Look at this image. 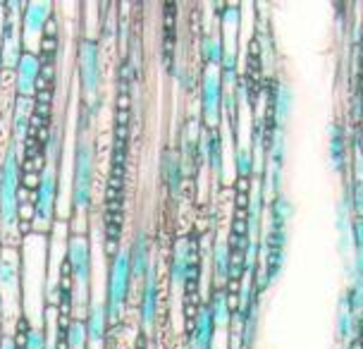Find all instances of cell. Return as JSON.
I'll use <instances>...</instances> for the list:
<instances>
[{
    "mask_svg": "<svg viewBox=\"0 0 363 349\" xmlns=\"http://www.w3.org/2000/svg\"><path fill=\"white\" fill-rule=\"evenodd\" d=\"M48 340H45V328L43 326H31L27 333V349H45Z\"/></svg>",
    "mask_w": 363,
    "mask_h": 349,
    "instance_id": "obj_15",
    "label": "cell"
},
{
    "mask_svg": "<svg viewBox=\"0 0 363 349\" xmlns=\"http://www.w3.org/2000/svg\"><path fill=\"white\" fill-rule=\"evenodd\" d=\"M129 251V266H132V282H141L151 268V247H148V235L144 228H139L134 232L132 247Z\"/></svg>",
    "mask_w": 363,
    "mask_h": 349,
    "instance_id": "obj_9",
    "label": "cell"
},
{
    "mask_svg": "<svg viewBox=\"0 0 363 349\" xmlns=\"http://www.w3.org/2000/svg\"><path fill=\"white\" fill-rule=\"evenodd\" d=\"M359 99H361V141H363V36H361V70H359Z\"/></svg>",
    "mask_w": 363,
    "mask_h": 349,
    "instance_id": "obj_25",
    "label": "cell"
},
{
    "mask_svg": "<svg viewBox=\"0 0 363 349\" xmlns=\"http://www.w3.org/2000/svg\"><path fill=\"white\" fill-rule=\"evenodd\" d=\"M86 326L84 318H72L67 326V349H86Z\"/></svg>",
    "mask_w": 363,
    "mask_h": 349,
    "instance_id": "obj_13",
    "label": "cell"
},
{
    "mask_svg": "<svg viewBox=\"0 0 363 349\" xmlns=\"http://www.w3.org/2000/svg\"><path fill=\"white\" fill-rule=\"evenodd\" d=\"M127 199V189H106L103 192V201H122Z\"/></svg>",
    "mask_w": 363,
    "mask_h": 349,
    "instance_id": "obj_28",
    "label": "cell"
},
{
    "mask_svg": "<svg viewBox=\"0 0 363 349\" xmlns=\"http://www.w3.org/2000/svg\"><path fill=\"white\" fill-rule=\"evenodd\" d=\"M77 60H79V82L89 101L101 87V43L91 36H82L77 46Z\"/></svg>",
    "mask_w": 363,
    "mask_h": 349,
    "instance_id": "obj_4",
    "label": "cell"
},
{
    "mask_svg": "<svg viewBox=\"0 0 363 349\" xmlns=\"http://www.w3.org/2000/svg\"><path fill=\"white\" fill-rule=\"evenodd\" d=\"M55 201H57V172L55 167L48 165L41 172V182H38V189L34 192V209H36L34 230L43 232L45 228L53 225Z\"/></svg>",
    "mask_w": 363,
    "mask_h": 349,
    "instance_id": "obj_5",
    "label": "cell"
},
{
    "mask_svg": "<svg viewBox=\"0 0 363 349\" xmlns=\"http://www.w3.org/2000/svg\"><path fill=\"white\" fill-rule=\"evenodd\" d=\"M115 127H132V111H115Z\"/></svg>",
    "mask_w": 363,
    "mask_h": 349,
    "instance_id": "obj_29",
    "label": "cell"
},
{
    "mask_svg": "<svg viewBox=\"0 0 363 349\" xmlns=\"http://www.w3.org/2000/svg\"><path fill=\"white\" fill-rule=\"evenodd\" d=\"M89 349H101V347H89Z\"/></svg>",
    "mask_w": 363,
    "mask_h": 349,
    "instance_id": "obj_43",
    "label": "cell"
},
{
    "mask_svg": "<svg viewBox=\"0 0 363 349\" xmlns=\"http://www.w3.org/2000/svg\"><path fill=\"white\" fill-rule=\"evenodd\" d=\"M43 79H48L53 87H57V65H41V72Z\"/></svg>",
    "mask_w": 363,
    "mask_h": 349,
    "instance_id": "obj_26",
    "label": "cell"
},
{
    "mask_svg": "<svg viewBox=\"0 0 363 349\" xmlns=\"http://www.w3.org/2000/svg\"><path fill=\"white\" fill-rule=\"evenodd\" d=\"M0 79H3V53H0Z\"/></svg>",
    "mask_w": 363,
    "mask_h": 349,
    "instance_id": "obj_42",
    "label": "cell"
},
{
    "mask_svg": "<svg viewBox=\"0 0 363 349\" xmlns=\"http://www.w3.org/2000/svg\"><path fill=\"white\" fill-rule=\"evenodd\" d=\"M115 92H118V96H132V84L115 79Z\"/></svg>",
    "mask_w": 363,
    "mask_h": 349,
    "instance_id": "obj_37",
    "label": "cell"
},
{
    "mask_svg": "<svg viewBox=\"0 0 363 349\" xmlns=\"http://www.w3.org/2000/svg\"><path fill=\"white\" fill-rule=\"evenodd\" d=\"M29 331H31V321H29V316L22 311L17 316V321H15V333L17 335H27Z\"/></svg>",
    "mask_w": 363,
    "mask_h": 349,
    "instance_id": "obj_23",
    "label": "cell"
},
{
    "mask_svg": "<svg viewBox=\"0 0 363 349\" xmlns=\"http://www.w3.org/2000/svg\"><path fill=\"white\" fill-rule=\"evenodd\" d=\"M53 15V3H24V10L19 15V27H22V48H27L29 38L43 34L45 19Z\"/></svg>",
    "mask_w": 363,
    "mask_h": 349,
    "instance_id": "obj_7",
    "label": "cell"
},
{
    "mask_svg": "<svg viewBox=\"0 0 363 349\" xmlns=\"http://www.w3.org/2000/svg\"><path fill=\"white\" fill-rule=\"evenodd\" d=\"M163 177L167 187H170L172 196H177L179 187H182V163H177V158L170 156V153H165V158H163Z\"/></svg>",
    "mask_w": 363,
    "mask_h": 349,
    "instance_id": "obj_12",
    "label": "cell"
},
{
    "mask_svg": "<svg viewBox=\"0 0 363 349\" xmlns=\"http://www.w3.org/2000/svg\"><path fill=\"white\" fill-rule=\"evenodd\" d=\"M141 299H139V323L141 331L153 328L155 316H158V299H160V289H158V266L151 263L146 277L141 280Z\"/></svg>",
    "mask_w": 363,
    "mask_h": 349,
    "instance_id": "obj_6",
    "label": "cell"
},
{
    "mask_svg": "<svg viewBox=\"0 0 363 349\" xmlns=\"http://www.w3.org/2000/svg\"><path fill=\"white\" fill-rule=\"evenodd\" d=\"M127 141H118V139H115L113 141V151H127Z\"/></svg>",
    "mask_w": 363,
    "mask_h": 349,
    "instance_id": "obj_41",
    "label": "cell"
},
{
    "mask_svg": "<svg viewBox=\"0 0 363 349\" xmlns=\"http://www.w3.org/2000/svg\"><path fill=\"white\" fill-rule=\"evenodd\" d=\"M31 163H34V172H36V174H41V172L45 170V167H48V160H45L43 153H38V156H36L34 160H31Z\"/></svg>",
    "mask_w": 363,
    "mask_h": 349,
    "instance_id": "obj_38",
    "label": "cell"
},
{
    "mask_svg": "<svg viewBox=\"0 0 363 349\" xmlns=\"http://www.w3.org/2000/svg\"><path fill=\"white\" fill-rule=\"evenodd\" d=\"M118 79L122 82H129V84H134V70H132V62L127 60L125 55L120 57V62H118Z\"/></svg>",
    "mask_w": 363,
    "mask_h": 349,
    "instance_id": "obj_18",
    "label": "cell"
},
{
    "mask_svg": "<svg viewBox=\"0 0 363 349\" xmlns=\"http://www.w3.org/2000/svg\"><path fill=\"white\" fill-rule=\"evenodd\" d=\"M38 153H43V146L38 144L36 137H27L19 144V158H29V160H34Z\"/></svg>",
    "mask_w": 363,
    "mask_h": 349,
    "instance_id": "obj_16",
    "label": "cell"
},
{
    "mask_svg": "<svg viewBox=\"0 0 363 349\" xmlns=\"http://www.w3.org/2000/svg\"><path fill=\"white\" fill-rule=\"evenodd\" d=\"M103 254H106L108 261H113V258L120 254V242H113V239H103Z\"/></svg>",
    "mask_w": 363,
    "mask_h": 349,
    "instance_id": "obj_24",
    "label": "cell"
},
{
    "mask_svg": "<svg viewBox=\"0 0 363 349\" xmlns=\"http://www.w3.org/2000/svg\"><path fill=\"white\" fill-rule=\"evenodd\" d=\"M34 218H36L34 201H27V204H19V206H17V221H29V223H34Z\"/></svg>",
    "mask_w": 363,
    "mask_h": 349,
    "instance_id": "obj_20",
    "label": "cell"
},
{
    "mask_svg": "<svg viewBox=\"0 0 363 349\" xmlns=\"http://www.w3.org/2000/svg\"><path fill=\"white\" fill-rule=\"evenodd\" d=\"M41 72V62H38V55L34 50H22L15 70V96H27L31 99L34 96V79Z\"/></svg>",
    "mask_w": 363,
    "mask_h": 349,
    "instance_id": "obj_8",
    "label": "cell"
},
{
    "mask_svg": "<svg viewBox=\"0 0 363 349\" xmlns=\"http://www.w3.org/2000/svg\"><path fill=\"white\" fill-rule=\"evenodd\" d=\"M127 163H129V153L127 151H113V156H110V165L127 167Z\"/></svg>",
    "mask_w": 363,
    "mask_h": 349,
    "instance_id": "obj_31",
    "label": "cell"
},
{
    "mask_svg": "<svg viewBox=\"0 0 363 349\" xmlns=\"http://www.w3.org/2000/svg\"><path fill=\"white\" fill-rule=\"evenodd\" d=\"M17 189H19V146L12 137L0 158V235H10L17 225Z\"/></svg>",
    "mask_w": 363,
    "mask_h": 349,
    "instance_id": "obj_1",
    "label": "cell"
},
{
    "mask_svg": "<svg viewBox=\"0 0 363 349\" xmlns=\"http://www.w3.org/2000/svg\"><path fill=\"white\" fill-rule=\"evenodd\" d=\"M31 99H34V103H43V106H53V101H55V89H48V92L34 94Z\"/></svg>",
    "mask_w": 363,
    "mask_h": 349,
    "instance_id": "obj_30",
    "label": "cell"
},
{
    "mask_svg": "<svg viewBox=\"0 0 363 349\" xmlns=\"http://www.w3.org/2000/svg\"><path fill=\"white\" fill-rule=\"evenodd\" d=\"M129 137H132V127H113V139L129 144Z\"/></svg>",
    "mask_w": 363,
    "mask_h": 349,
    "instance_id": "obj_32",
    "label": "cell"
},
{
    "mask_svg": "<svg viewBox=\"0 0 363 349\" xmlns=\"http://www.w3.org/2000/svg\"><path fill=\"white\" fill-rule=\"evenodd\" d=\"M84 326H86V338L91 345H101L108 335V314H106V304L103 301H91L86 309V318H84Z\"/></svg>",
    "mask_w": 363,
    "mask_h": 349,
    "instance_id": "obj_10",
    "label": "cell"
},
{
    "mask_svg": "<svg viewBox=\"0 0 363 349\" xmlns=\"http://www.w3.org/2000/svg\"><path fill=\"white\" fill-rule=\"evenodd\" d=\"M48 89H55V87H53V84H50L48 79H43V77H41V74H38V77H36V79H34V94L48 92Z\"/></svg>",
    "mask_w": 363,
    "mask_h": 349,
    "instance_id": "obj_34",
    "label": "cell"
},
{
    "mask_svg": "<svg viewBox=\"0 0 363 349\" xmlns=\"http://www.w3.org/2000/svg\"><path fill=\"white\" fill-rule=\"evenodd\" d=\"M57 48H60V38L53 36L38 38V55H57Z\"/></svg>",
    "mask_w": 363,
    "mask_h": 349,
    "instance_id": "obj_17",
    "label": "cell"
},
{
    "mask_svg": "<svg viewBox=\"0 0 363 349\" xmlns=\"http://www.w3.org/2000/svg\"><path fill=\"white\" fill-rule=\"evenodd\" d=\"M106 189H125V179H118V177H106Z\"/></svg>",
    "mask_w": 363,
    "mask_h": 349,
    "instance_id": "obj_39",
    "label": "cell"
},
{
    "mask_svg": "<svg viewBox=\"0 0 363 349\" xmlns=\"http://www.w3.org/2000/svg\"><path fill=\"white\" fill-rule=\"evenodd\" d=\"M65 258L72 266V280H74V292H79V301L82 306H89V287H91V242L89 235L84 232H69L67 239V251H65Z\"/></svg>",
    "mask_w": 363,
    "mask_h": 349,
    "instance_id": "obj_3",
    "label": "cell"
},
{
    "mask_svg": "<svg viewBox=\"0 0 363 349\" xmlns=\"http://www.w3.org/2000/svg\"><path fill=\"white\" fill-rule=\"evenodd\" d=\"M201 94H203V108H206V113H213V108L218 106V99H220V84H218L216 77H206Z\"/></svg>",
    "mask_w": 363,
    "mask_h": 349,
    "instance_id": "obj_14",
    "label": "cell"
},
{
    "mask_svg": "<svg viewBox=\"0 0 363 349\" xmlns=\"http://www.w3.org/2000/svg\"><path fill=\"white\" fill-rule=\"evenodd\" d=\"M41 36H53V38L60 36V24H57V17H55V15H50L48 19H45L43 34H41Z\"/></svg>",
    "mask_w": 363,
    "mask_h": 349,
    "instance_id": "obj_21",
    "label": "cell"
},
{
    "mask_svg": "<svg viewBox=\"0 0 363 349\" xmlns=\"http://www.w3.org/2000/svg\"><path fill=\"white\" fill-rule=\"evenodd\" d=\"M103 225H118V228H125V213H103Z\"/></svg>",
    "mask_w": 363,
    "mask_h": 349,
    "instance_id": "obj_27",
    "label": "cell"
},
{
    "mask_svg": "<svg viewBox=\"0 0 363 349\" xmlns=\"http://www.w3.org/2000/svg\"><path fill=\"white\" fill-rule=\"evenodd\" d=\"M122 235H125V228H118V225H103V239H113V242H120Z\"/></svg>",
    "mask_w": 363,
    "mask_h": 349,
    "instance_id": "obj_22",
    "label": "cell"
},
{
    "mask_svg": "<svg viewBox=\"0 0 363 349\" xmlns=\"http://www.w3.org/2000/svg\"><path fill=\"white\" fill-rule=\"evenodd\" d=\"M194 331H196V333H194V342H196V347L199 349L208 347L211 335H213V314H211V309H201Z\"/></svg>",
    "mask_w": 363,
    "mask_h": 349,
    "instance_id": "obj_11",
    "label": "cell"
},
{
    "mask_svg": "<svg viewBox=\"0 0 363 349\" xmlns=\"http://www.w3.org/2000/svg\"><path fill=\"white\" fill-rule=\"evenodd\" d=\"M15 230H17V232H19V235H22V237H29L31 232H34V223H29V221H17Z\"/></svg>",
    "mask_w": 363,
    "mask_h": 349,
    "instance_id": "obj_36",
    "label": "cell"
},
{
    "mask_svg": "<svg viewBox=\"0 0 363 349\" xmlns=\"http://www.w3.org/2000/svg\"><path fill=\"white\" fill-rule=\"evenodd\" d=\"M96 174V148L84 137H77L74 144V172H72V209L74 213H86L91 209Z\"/></svg>",
    "mask_w": 363,
    "mask_h": 349,
    "instance_id": "obj_2",
    "label": "cell"
},
{
    "mask_svg": "<svg viewBox=\"0 0 363 349\" xmlns=\"http://www.w3.org/2000/svg\"><path fill=\"white\" fill-rule=\"evenodd\" d=\"M115 111H132V96H115Z\"/></svg>",
    "mask_w": 363,
    "mask_h": 349,
    "instance_id": "obj_33",
    "label": "cell"
},
{
    "mask_svg": "<svg viewBox=\"0 0 363 349\" xmlns=\"http://www.w3.org/2000/svg\"><path fill=\"white\" fill-rule=\"evenodd\" d=\"M38 182H41V174H36V172L19 174V187H24V189L31 192V194L38 189Z\"/></svg>",
    "mask_w": 363,
    "mask_h": 349,
    "instance_id": "obj_19",
    "label": "cell"
},
{
    "mask_svg": "<svg viewBox=\"0 0 363 349\" xmlns=\"http://www.w3.org/2000/svg\"><path fill=\"white\" fill-rule=\"evenodd\" d=\"M103 213H125L122 201H103Z\"/></svg>",
    "mask_w": 363,
    "mask_h": 349,
    "instance_id": "obj_35",
    "label": "cell"
},
{
    "mask_svg": "<svg viewBox=\"0 0 363 349\" xmlns=\"http://www.w3.org/2000/svg\"><path fill=\"white\" fill-rule=\"evenodd\" d=\"M110 177H118V179H125L127 177V167H115V165H110Z\"/></svg>",
    "mask_w": 363,
    "mask_h": 349,
    "instance_id": "obj_40",
    "label": "cell"
}]
</instances>
